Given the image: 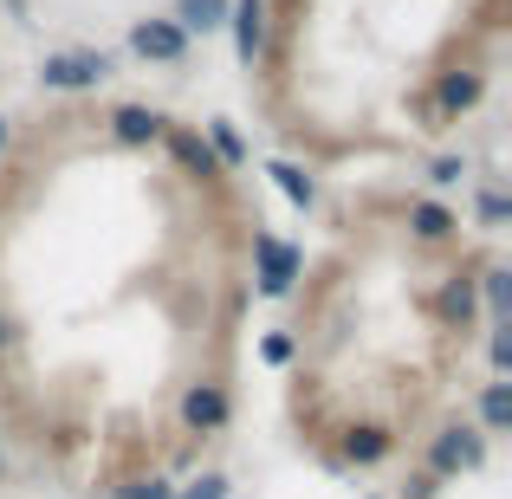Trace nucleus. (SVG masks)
Returning <instances> with one entry per match:
<instances>
[{
    "label": "nucleus",
    "instance_id": "nucleus-5",
    "mask_svg": "<svg viewBox=\"0 0 512 499\" xmlns=\"http://www.w3.org/2000/svg\"><path fill=\"white\" fill-rule=\"evenodd\" d=\"M292 273H299V253L292 247H279V240H260V292H286L292 286Z\"/></svg>",
    "mask_w": 512,
    "mask_h": 499
},
{
    "label": "nucleus",
    "instance_id": "nucleus-1",
    "mask_svg": "<svg viewBox=\"0 0 512 499\" xmlns=\"http://www.w3.org/2000/svg\"><path fill=\"white\" fill-rule=\"evenodd\" d=\"M104 72H111L104 52H59V59H46V85L52 91H85V85H98Z\"/></svg>",
    "mask_w": 512,
    "mask_h": 499
},
{
    "label": "nucleus",
    "instance_id": "nucleus-12",
    "mask_svg": "<svg viewBox=\"0 0 512 499\" xmlns=\"http://www.w3.org/2000/svg\"><path fill=\"white\" fill-rule=\"evenodd\" d=\"M474 98H480V78H448V85H441V104H448V111H467Z\"/></svg>",
    "mask_w": 512,
    "mask_h": 499
},
{
    "label": "nucleus",
    "instance_id": "nucleus-10",
    "mask_svg": "<svg viewBox=\"0 0 512 499\" xmlns=\"http://www.w3.org/2000/svg\"><path fill=\"white\" fill-rule=\"evenodd\" d=\"M409 221H415V234H422V240H441V234L454 227V214H448V208H435V201H422Z\"/></svg>",
    "mask_w": 512,
    "mask_h": 499
},
{
    "label": "nucleus",
    "instance_id": "nucleus-6",
    "mask_svg": "<svg viewBox=\"0 0 512 499\" xmlns=\"http://www.w3.org/2000/svg\"><path fill=\"white\" fill-rule=\"evenodd\" d=\"M111 130H117L124 143H156V137H163V117L143 111V104H124V111L111 117Z\"/></svg>",
    "mask_w": 512,
    "mask_h": 499
},
{
    "label": "nucleus",
    "instance_id": "nucleus-2",
    "mask_svg": "<svg viewBox=\"0 0 512 499\" xmlns=\"http://www.w3.org/2000/svg\"><path fill=\"white\" fill-rule=\"evenodd\" d=\"M435 474H461V467H480V435L474 428H441V441H435Z\"/></svg>",
    "mask_w": 512,
    "mask_h": 499
},
{
    "label": "nucleus",
    "instance_id": "nucleus-15",
    "mask_svg": "<svg viewBox=\"0 0 512 499\" xmlns=\"http://www.w3.org/2000/svg\"><path fill=\"white\" fill-rule=\"evenodd\" d=\"M175 156H182V163H195V169H208V150H201L195 137H175Z\"/></svg>",
    "mask_w": 512,
    "mask_h": 499
},
{
    "label": "nucleus",
    "instance_id": "nucleus-11",
    "mask_svg": "<svg viewBox=\"0 0 512 499\" xmlns=\"http://www.w3.org/2000/svg\"><path fill=\"white\" fill-rule=\"evenodd\" d=\"M273 175H279V188H286V195L299 201V208H312V175H299L292 163H273Z\"/></svg>",
    "mask_w": 512,
    "mask_h": 499
},
{
    "label": "nucleus",
    "instance_id": "nucleus-8",
    "mask_svg": "<svg viewBox=\"0 0 512 499\" xmlns=\"http://www.w3.org/2000/svg\"><path fill=\"white\" fill-rule=\"evenodd\" d=\"M227 20V0H182V20H175V26H182V39L188 33H208V26H221Z\"/></svg>",
    "mask_w": 512,
    "mask_h": 499
},
{
    "label": "nucleus",
    "instance_id": "nucleus-19",
    "mask_svg": "<svg viewBox=\"0 0 512 499\" xmlns=\"http://www.w3.org/2000/svg\"><path fill=\"white\" fill-rule=\"evenodd\" d=\"M0 143H7V124H0Z\"/></svg>",
    "mask_w": 512,
    "mask_h": 499
},
{
    "label": "nucleus",
    "instance_id": "nucleus-7",
    "mask_svg": "<svg viewBox=\"0 0 512 499\" xmlns=\"http://www.w3.org/2000/svg\"><path fill=\"white\" fill-rule=\"evenodd\" d=\"M182 415H188V428H214V422H227V396L221 389H188Z\"/></svg>",
    "mask_w": 512,
    "mask_h": 499
},
{
    "label": "nucleus",
    "instance_id": "nucleus-14",
    "mask_svg": "<svg viewBox=\"0 0 512 499\" xmlns=\"http://www.w3.org/2000/svg\"><path fill=\"white\" fill-rule=\"evenodd\" d=\"M175 499H227V480H221V474H208V480H195L188 493H175Z\"/></svg>",
    "mask_w": 512,
    "mask_h": 499
},
{
    "label": "nucleus",
    "instance_id": "nucleus-3",
    "mask_svg": "<svg viewBox=\"0 0 512 499\" xmlns=\"http://www.w3.org/2000/svg\"><path fill=\"white\" fill-rule=\"evenodd\" d=\"M130 46H137L143 59H182L188 39H182V26H175V20H143L137 33H130Z\"/></svg>",
    "mask_w": 512,
    "mask_h": 499
},
{
    "label": "nucleus",
    "instance_id": "nucleus-18",
    "mask_svg": "<svg viewBox=\"0 0 512 499\" xmlns=\"http://www.w3.org/2000/svg\"><path fill=\"white\" fill-rule=\"evenodd\" d=\"M0 350H7V325H0Z\"/></svg>",
    "mask_w": 512,
    "mask_h": 499
},
{
    "label": "nucleus",
    "instance_id": "nucleus-9",
    "mask_svg": "<svg viewBox=\"0 0 512 499\" xmlns=\"http://www.w3.org/2000/svg\"><path fill=\"white\" fill-rule=\"evenodd\" d=\"M344 454H350V461H383V454H389V435H383V428H357V435L344 441Z\"/></svg>",
    "mask_w": 512,
    "mask_h": 499
},
{
    "label": "nucleus",
    "instance_id": "nucleus-4",
    "mask_svg": "<svg viewBox=\"0 0 512 499\" xmlns=\"http://www.w3.org/2000/svg\"><path fill=\"white\" fill-rule=\"evenodd\" d=\"M234 46H240V59L253 65V52L266 46V0H234Z\"/></svg>",
    "mask_w": 512,
    "mask_h": 499
},
{
    "label": "nucleus",
    "instance_id": "nucleus-17",
    "mask_svg": "<svg viewBox=\"0 0 512 499\" xmlns=\"http://www.w3.org/2000/svg\"><path fill=\"white\" fill-rule=\"evenodd\" d=\"M214 143H221V156H227V163H240V137H234L227 124H214Z\"/></svg>",
    "mask_w": 512,
    "mask_h": 499
},
{
    "label": "nucleus",
    "instance_id": "nucleus-13",
    "mask_svg": "<svg viewBox=\"0 0 512 499\" xmlns=\"http://www.w3.org/2000/svg\"><path fill=\"white\" fill-rule=\"evenodd\" d=\"M480 415H487V428H506V415H512V396H506V383H493V389H487Z\"/></svg>",
    "mask_w": 512,
    "mask_h": 499
},
{
    "label": "nucleus",
    "instance_id": "nucleus-16",
    "mask_svg": "<svg viewBox=\"0 0 512 499\" xmlns=\"http://www.w3.org/2000/svg\"><path fill=\"white\" fill-rule=\"evenodd\" d=\"M124 499H175L163 480H143V487H124Z\"/></svg>",
    "mask_w": 512,
    "mask_h": 499
}]
</instances>
